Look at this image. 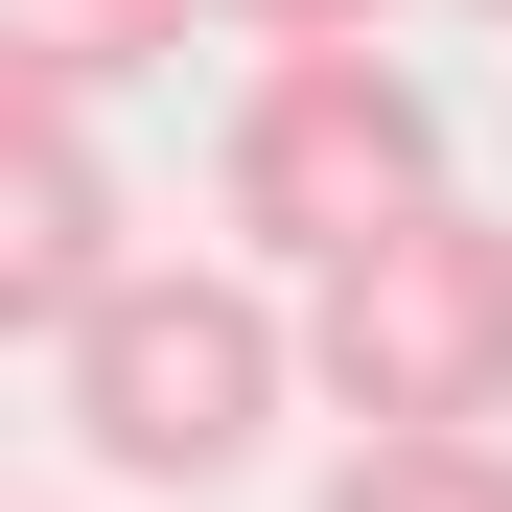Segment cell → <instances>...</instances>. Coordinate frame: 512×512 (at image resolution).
<instances>
[{"label": "cell", "instance_id": "6da1fadb", "mask_svg": "<svg viewBox=\"0 0 512 512\" xmlns=\"http://www.w3.org/2000/svg\"><path fill=\"white\" fill-rule=\"evenodd\" d=\"M70 443H94L117 489H233L256 466V419H280V373H303V326L233 280V256H117V303L70 326Z\"/></svg>", "mask_w": 512, "mask_h": 512}, {"label": "cell", "instance_id": "7a4b0ae2", "mask_svg": "<svg viewBox=\"0 0 512 512\" xmlns=\"http://www.w3.org/2000/svg\"><path fill=\"white\" fill-rule=\"evenodd\" d=\"M303 373L350 396V443H489L512 419V210H396L373 256L303 280Z\"/></svg>", "mask_w": 512, "mask_h": 512}, {"label": "cell", "instance_id": "3957f363", "mask_svg": "<svg viewBox=\"0 0 512 512\" xmlns=\"http://www.w3.org/2000/svg\"><path fill=\"white\" fill-rule=\"evenodd\" d=\"M210 187H233L256 256L326 280V256H373L396 210H443V94H419L396 47H280V70L233 94V163H210Z\"/></svg>", "mask_w": 512, "mask_h": 512}, {"label": "cell", "instance_id": "277c9868", "mask_svg": "<svg viewBox=\"0 0 512 512\" xmlns=\"http://www.w3.org/2000/svg\"><path fill=\"white\" fill-rule=\"evenodd\" d=\"M117 163H94V117H47V94H0V326H47V350H70V326H94L117 303Z\"/></svg>", "mask_w": 512, "mask_h": 512}, {"label": "cell", "instance_id": "5b68a950", "mask_svg": "<svg viewBox=\"0 0 512 512\" xmlns=\"http://www.w3.org/2000/svg\"><path fill=\"white\" fill-rule=\"evenodd\" d=\"M210 0H0V94H47V117H94V94H140L163 47H187Z\"/></svg>", "mask_w": 512, "mask_h": 512}, {"label": "cell", "instance_id": "8992f818", "mask_svg": "<svg viewBox=\"0 0 512 512\" xmlns=\"http://www.w3.org/2000/svg\"><path fill=\"white\" fill-rule=\"evenodd\" d=\"M326 512H512V443H350Z\"/></svg>", "mask_w": 512, "mask_h": 512}, {"label": "cell", "instance_id": "52a82bcc", "mask_svg": "<svg viewBox=\"0 0 512 512\" xmlns=\"http://www.w3.org/2000/svg\"><path fill=\"white\" fill-rule=\"evenodd\" d=\"M210 24H256V70H280V47H373L396 0H210Z\"/></svg>", "mask_w": 512, "mask_h": 512}, {"label": "cell", "instance_id": "ba28073f", "mask_svg": "<svg viewBox=\"0 0 512 512\" xmlns=\"http://www.w3.org/2000/svg\"><path fill=\"white\" fill-rule=\"evenodd\" d=\"M489 24H512V0H489Z\"/></svg>", "mask_w": 512, "mask_h": 512}]
</instances>
